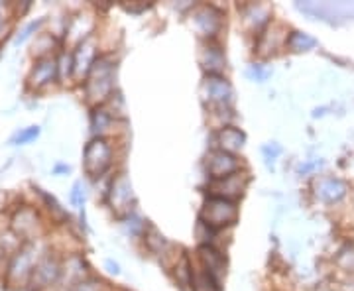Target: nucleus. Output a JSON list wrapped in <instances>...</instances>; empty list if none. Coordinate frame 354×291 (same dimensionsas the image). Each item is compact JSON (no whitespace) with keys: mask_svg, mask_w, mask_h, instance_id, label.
I'll use <instances>...</instances> for the list:
<instances>
[{"mask_svg":"<svg viewBox=\"0 0 354 291\" xmlns=\"http://www.w3.org/2000/svg\"><path fill=\"white\" fill-rule=\"evenodd\" d=\"M57 77V62L53 57H41L36 67L32 69L30 85L32 87H44Z\"/></svg>","mask_w":354,"mask_h":291,"instance_id":"9b49d317","label":"nucleus"},{"mask_svg":"<svg viewBox=\"0 0 354 291\" xmlns=\"http://www.w3.org/2000/svg\"><path fill=\"white\" fill-rule=\"evenodd\" d=\"M41 24V20H38V22H32V24H28L24 28V30H22V34H20V36H18V38L14 39V44H16V46H20V44H22V41H26V39L30 38V36H32V32H36V30H38V26Z\"/></svg>","mask_w":354,"mask_h":291,"instance_id":"b1692460","label":"nucleus"},{"mask_svg":"<svg viewBox=\"0 0 354 291\" xmlns=\"http://www.w3.org/2000/svg\"><path fill=\"white\" fill-rule=\"evenodd\" d=\"M71 201L75 203L77 207H79V205H83V201H85V193H83V185H81V183H75V185H73Z\"/></svg>","mask_w":354,"mask_h":291,"instance_id":"393cba45","label":"nucleus"},{"mask_svg":"<svg viewBox=\"0 0 354 291\" xmlns=\"http://www.w3.org/2000/svg\"><path fill=\"white\" fill-rule=\"evenodd\" d=\"M38 136H39V128L30 126V128H24V130H20V132H16L10 142H12V144H28V142L36 140Z\"/></svg>","mask_w":354,"mask_h":291,"instance_id":"412c9836","label":"nucleus"},{"mask_svg":"<svg viewBox=\"0 0 354 291\" xmlns=\"http://www.w3.org/2000/svg\"><path fill=\"white\" fill-rule=\"evenodd\" d=\"M239 160L234 158V153H227L223 150H216V152L209 153L207 158V171L209 176L213 178V181L218 179H227L230 176H234L239 171Z\"/></svg>","mask_w":354,"mask_h":291,"instance_id":"423d86ee","label":"nucleus"},{"mask_svg":"<svg viewBox=\"0 0 354 291\" xmlns=\"http://www.w3.org/2000/svg\"><path fill=\"white\" fill-rule=\"evenodd\" d=\"M327 291H333V290H327Z\"/></svg>","mask_w":354,"mask_h":291,"instance_id":"c85d7f7f","label":"nucleus"},{"mask_svg":"<svg viewBox=\"0 0 354 291\" xmlns=\"http://www.w3.org/2000/svg\"><path fill=\"white\" fill-rule=\"evenodd\" d=\"M348 193V183L339 178H323L319 179L315 187V195L319 201L325 205H337L341 203Z\"/></svg>","mask_w":354,"mask_h":291,"instance_id":"0eeeda50","label":"nucleus"},{"mask_svg":"<svg viewBox=\"0 0 354 291\" xmlns=\"http://www.w3.org/2000/svg\"><path fill=\"white\" fill-rule=\"evenodd\" d=\"M270 152H272V148H270V146H266L264 153H270ZM279 152H281V150H279L278 146H276V150H274V153H272V158H276V156H278Z\"/></svg>","mask_w":354,"mask_h":291,"instance_id":"bb28decb","label":"nucleus"},{"mask_svg":"<svg viewBox=\"0 0 354 291\" xmlns=\"http://www.w3.org/2000/svg\"><path fill=\"white\" fill-rule=\"evenodd\" d=\"M132 203V187L127 176H118L114 179L113 187H111V205L113 211L120 213L122 209H128V205Z\"/></svg>","mask_w":354,"mask_h":291,"instance_id":"ddd939ff","label":"nucleus"},{"mask_svg":"<svg viewBox=\"0 0 354 291\" xmlns=\"http://www.w3.org/2000/svg\"><path fill=\"white\" fill-rule=\"evenodd\" d=\"M248 75L256 77V79H258V81H264L266 77L270 75V71H262V69H260V65H254L252 69H250V71H248Z\"/></svg>","mask_w":354,"mask_h":291,"instance_id":"a878e982","label":"nucleus"},{"mask_svg":"<svg viewBox=\"0 0 354 291\" xmlns=\"http://www.w3.org/2000/svg\"><path fill=\"white\" fill-rule=\"evenodd\" d=\"M193 22L203 36H215L223 26V14L213 6H201L193 14Z\"/></svg>","mask_w":354,"mask_h":291,"instance_id":"9d476101","label":"nucleus"},{"mask_svg":"<svg viewBox=\"0 0 354 291\" xmlns=\"http://www.w3.org/2000/svg\"><path fill=\"white\" fill-rule=\"evenodd\" d=\"M191 288H193V291H221L218 279L211 276L205 267L201 272L191 270Z\"/></svg>","mask_w":354,"mask_h":291,"instance_id":"a211bd4d","label":"nucleus"},{"mask_svg":"<svg viewBox=\"0 0 354 291\" xmlns=\"http://www.w3.org/2000/svg\"><path fill=\"white\" fill-rule=\"evenodd\" d=\"M59 276H62L59 262L55 258H51V256H46V258H41L38 264H36L30 279H32V285L36 290H44V288L51 285L53 281H57Z\"/></svg>","mask_w":354,"mask_h":291,"instance_id":"6e6552de","label":"nucleus"},{"mask_svg":"<svg viewBox=\"0 0 354 291\" xmlns=\"http://www.w3.org/2000/svg\"><path fill=\"white\" fill-rule=\"evenodd\" d=\"M34 262H36V248L32 244H26L24 248H20L18 252L14 254V258L10 260V266H8V283L10 285H22L28 279L32 278V272H34Z\"/></svg>","mask_w":354,"mask_h":291,"instance_id":"39448f33","label":"nucleus"},{"mask_svg":"<svg viewBox=\"0 0 354 291\" xmlns=\"http://www.w3.org/2000/svg\"><path fill=\"white\" fill-rule=\"evenodd\" d=\"M201 64L209 71V75H221L225 67V53L218 46H207L201 53Z\"/></svg>","mask_w":354,"mask_h":291,"instance_id":"f3484780","label":"nucleus"},{"mask_svg":"<svg viewBox=\"0 0 354 291\" xmlns=\"http://www.w3.org/2000/svg\"><path fill=\"white\" fill-rule=\"evenodd\" d=\"M295 8L315 20L342 24L354 20V2H297Z\"/></svg>","mask_w":354,"mask_h":291,"instance_id":"f257e3e1","label":"nucleus"},{"mask_svg":"<svg viewBox=\"0 0 354 291\" xmlns=\"http://www.w3.org/2000/svg\"><path fill=\"white\" fill-rule=\"evenodd\" d=\"M0 8H2V4H0ZM2 30H4V16L0 14V34H2Z\"/></svg>","mask_w":354,"mask_h":291,"instance_id":"cd10ccee","label":"nucleus"},{"mask_svg":"<svg viewBox=\"0 0 354 291\" xmlns=\"http://www.w3.org/2000/svg\"><path fill=\"white\" fill-rule=\"evenodd\" d=\"M95 44L91 39L81 41V46L77 48L75 55H73V69H75L77 75H83L88 73V69L95 64Z\"/></svg>","mask_w":354,"mask_h":291,"instance_id":"dca6fc26","label":"nucleus"},{"mask_svg":"<svg viewBox=\"0 0 354 291\" xmlns=\"http://www.w3.org/2000/svg\"><path fill=\"white\" fill-rule=\"evenodd\" d=\"M337 266L348 272V274H354V242H348L344 244L341 250L337 252V258H335Z\"/></svg>","mask_w":354,"mask_h":291,"instance_id":"aec40b11","label":"nucleus"},{"mask_svg":"<svg viewBox=\"0 0 354 291\" xmlns=\"http://www.w3.org/2000/svg\"><path fill=\"white\" fill-rule=\"evenodd\" d=\"M239 218V207L236 203L230 201V199H223V197H209L201 209V225L205 227L218 230V228L230 227L234 225Z\"/></svg>","mask_w":354,"mask_h":291,"instance_id":"f03ea898","label":"nucleus"},{"mask_svg":"<svg viewBox=\"0 0 354 291\" xmlns=\"http://www.w3.org/2000/svg\"><path fill=\"white\" fill-rule=\"evenodd\" d=\"M73 291H101V283L95 279H83L73 288Z\"/></svg>","mask_w":354,"mask_h":291,"instance_id":"5701e85b","label":"nucleus"},{"mask_svg":"<svg viewBox=\"0 0 354 291\" xmlns=\"http://www.w3.org/2000/svg\"><path fill=\"white\" fill-rule=\"evenodd\" d=\"M111 156L113 153H111V146L106 140H91L85 148V153H83V164H85L88 176H93V178L102 176L111 165Z\"/></svg>","mask_w":354,"mask_h":291,"instance_id":"20e7f679","label":"nucleus"},{"mask_svg":"<svg viewBox=\"0 0 354 291\" xmlns=\"http://www.w3.org/2000/svg\"><path fill=\"white\" fill-rule=\"evenodd\" d=\"M114 87V65L111 59L106 57H99L95 59L93 67L88 69L87 83H85V91L91 101H102L106 99Z\"/></svg>","mask_w":354,"mask_h":291,"instance_id":"7ed1b4c3","label":"nucleus"},{"mask_svg":"<svg viewBox=\"0 0 354 291\" xmlns=\"http://www.w3.org/2000/svg\"><path fill=\"white\" fill-rule=\"evenodd\" d=\"M216 144L221 146V150L227 153H234L241 150L246 142V136L244 132H241L239 128L234 126H223L218 132H216Z\"/></svg>","mask_w":354,"mask_h":291,"instance_id":"4468645a","label":"nucleus"},{"mask_svg":"<svg viewBox=\"0 0 354 291\" xmlns=\"http://www.w3.org/2000/svg\"><path fill=\"white\" fill-rule=\"evenodd\" d=\"M109 122H111V116H109L106 111L99 109V111H95V113H93V128H95V132H101V130H104V128L109 126Z\"/></svg>","mask_w":354,"mask_h":291,"instance_id":"4be33fe9","label":"nucleus"},{"mask_svg":"<svg viewBox=\"0 0 354 291\" xmlns=\"http://www.w3.org/2000/svg\"><path fill=\"white\" fill-rule=\"evenodd\" d=\"M286 46L291 51H309L317 46V39L311 38L305 32H291L290 36L286 38Z\"/></svg>","mask_w":354,"mask_h":291,"instance_id":"6ab92c4d","label":"nucleus"},{"mask_svg":"<svg viewBox=\"0 0 354 291\" xmlns=\"http://www.w3.org/2000/svg\"><path fill=\"white\" fill-rule=\"evenodd\" d=\"M199 260H201V266L216 279L225 274V258L213 246H201L199 248Z\"/></svg>","mask_w":354,"mask_h":291,"instance_id":"2eb2a0df","label":"nucleus"},{"mask_svg":"<svg viewBox=\"0 0 354 291\" xmlns=\"http://www.w3.org/2000/svg\"><path fill=\"white\" fill-rule=\"evenodd\" d=\"M12 228L14 232H16V236L30 241L36 234V230H38V216H36V213L32 209H22L14 216Z\"/></svg>","mask_w":354,"mask_h":291,"instance_id":"f8f14e48","label":"nucleus"},{"mask_svg":"<svg viewBox=\"0 0 354 291\" xmlns=\"http://www.w3.org/2000/svg\"><path fill=\"white\" fill-rule=\"evenodd\" d=\"M203 95L211 104H218L225 106L230 97H232V89L228 85V81L221 75H207L203 81Z\"/></svg>","mask_w":354,"mask_h":291,"instance_id":"1a4fd4ad","label":"nucleus"}]
</instances>
